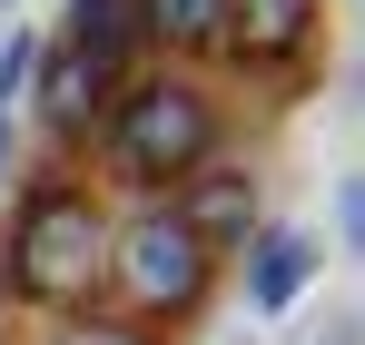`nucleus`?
Wrapping results in <instances>:
<instances>
[{
  "label": "nucleus",
  "mask_w": 365,
  "mask_h": 345,
  "mask_svg": "<svg viewBox=\"0 0 365 345\" xmlns=\"http://www.w3.org/2000/svg\"><path fill=\"white\" fill-rule=\"evenodd\" d=\"M0 277H10V296H30V306H50V316L99 306V277H109V207H99L60 158L20 187L10 237H0Z\"/></svg>",
  "instance_id": "f257e3e1"
},
{
  "label": "nucleus",
  "mask_w": 365,
  "mask_h": 345,
  "mask_svg": "<svg viewBox=\"0 0 365 345\" xmlns=\"http://www.w3.org/2000/svg\"><path fill=\"white\" fill-rule=\"evenodd\" d=\"M99 158L138 197H168L178 177H197L217 158V99H207V79H187V69L119 79V99L99 118Z\"/></svg>",
  "instance_id": "f03ea898"
},
{
  "label": "nucleus",
  "mask_w": 365,
  "mask_h": 345,
  "mask_svg": "<svg viewBox=\"0 0 365 345\" xmlns=\"http://www.w3.org/2000/svg\"><path fill=\"white\" fill-rule=\"evenodd\" d=\"M99 287L119 296L109 316H128V326H178V316L207 306L217 257L187 237V217L168 207V197H138L119 227H109V277H99Z\"/></svg>",
  "instance_id": "7ed1b4c3"
},
{
  "label": "nucleus",
  "mask_w": 365,
  "mask_h": 345,
  "mask_svg": "<svg viewBox=\"0 0 365 345\" xmlns=\"http://www.w3.org/2000/svg\"><path fill=\"white\" fill-rule=\"evenodd\" d=\"M168 207L187 217V237H197L207 257H227V247H247V237L267 227V177L247 168V158H207L197 177L168 187Z\"/></svg>",
  "instance_id": "20e7f679"
},
{
  "label": "nucleus",
  "mask_w": 365,
  "mask_h": 345,
  "mask_svg": "<svg viewBox=\"0 0 365 345\" xmlns=\"http://www.w3.org/2000/svg\"><path fill=\"white\" fill-rule=\"evenodd\" d=\"M30 109H40V128L50 138H99V118H109V99H119V69L89 50H60V40H40V69H30V89H20Z\"/></svg>",
  "instance_id": "39448f33"
},
{
  "label": "nucleus",
  "mask_w": 365,
  "mask_h": 345,
  "mask_svg": "<svg viewBox=\"0 0 365 345\" xmlns=\"http://www.w3.org/2000/svg\"><path fill=\"white\" fill-rule=\"evenodd\" d=\"M316 20H326V0H227L217 59H237V69H297L316 50Z\"/></svg>",
  "instance_id": "423d86ee"
},
{
  "label": "nucleus",
  "mask_w": 365,
  "mask_h": 345,
  "mask_svg": "<svg viewBox=\"0 0 365 345\" xmlns=\"http://www.w3.org/2000/svg\"><path fill=\"white\" fill-rule=\"evenodd\" d=\"M237 257H247V306H257V316H287V306L316 287V267H326V247L306 227H287V217H267Z\"/></svg>",
  "instance_id": "0eeeda50"
},
{
  "label": "nucleus",
  "mask_w": 365,
  "mask_h": 345,
  "mask_svg": "<svg viewBox=\"0 0 365 345\" xmlns=\"http://www.w3.org/2000/svg\"><path fill=\"white\" fill-rule=\"evenodd\" d=\"M217 30H227V0H138V50L158 40L178 59H217Z\"/></svg>",
  "instance_id": "6e6552de"
},
{
  "label": "nucleus",
  "mask_w": 365,
  "mask_h": 345,
  "mask_svg": "<svg viewBox=\"0 0 365 345\" xmlns=\"http://www.w3.org/2000/svg\"><path fill=\"white\" fill-rule=\"evenodd\" d=\"M60 50H89V59H109V69H128L138 0H60Z\"/></svg>",
  "instance_id": "1a4fd4ad"
},
{
  "label": "nucleus",
  "mask_w": 365,
  "mask_h": 345,
  "mask_svg": "<svg viewBox=\"0 0 365 345\" xmlns=\"http://www.w3.org/2000/svg\"><path fill=\"white\" fill-rule=\"evenodd\" d=\"M50 345H158L148 326H128V316H109V306H79V316H60V336Z\"/></svg>",
  "instance_id": "9d476101"
},
{
  "label": "nucleus",
  "mask_w": 365,
  "mask_h": 345,
  "mask_svg": "<svg viewBox=\"0 0 365 345\" xmlns=\"http://www.w3.org/2000/svg\"><path fill=\"white\" fill-rule=\"evenodd\" d=\"M30 69H40V40H30V30L10 20V40H0V118H10V99L30 89Z\"/></svg>",
  "instance_id": "9b49d317"
},
{
  "label": "nucleus",
  "mask_w": 365,
  "mask_h": 345,
  "mask_svg": "<svg viewBox=\"0 0 365 345\" xmlns=\"http://www.w3.org/2000/svg\"><path fill=\"white\" fill-rule=\"evenodd\" d=\"M336 237H346V257H365V168L336 177Z\"/></svg>",
  "instance_id": "f8f14e48"
},
{
  "label": "nucleus",
  "mask_w": 365,
  "mask_h": 345,
  "mask_svg": "<svg viewBox=\"0 0 365 345\" xmlns=\"http://www.w3.org/2000/svg\"><path fill=\"white\" fill-rule=\"evenodd\" d=\"M0 168H10V118H0Z\"/></svg>",
  "instance_id": "ddd939ff"
},
{
  "label": "nucleus",
  "mask_w": 365,
  "mask_h": 345,
  "mask_svg": "<svg viewBox=\"0 0 365 345\" xmlns=\"http://www.w3.org/2000/svg\"><path fill=\"white\" fill-rule=\"evenodd\" d=\"M0 20H20V0H0Z\"/></svg>",
  "instance_id": "4468645a"
},
{
  "label": "nucleus",
  "mask_w": 365,
  "mask_h": 345,
  "mask_svg": "<svg viewBox=\"0 0 365 345\" xmlns=\"http://www.w3.org/2000/svg\"><path fill=\"white\" fill-rule=\"evenodd\" d=\"M0 345H10V326H0Z\"/></svg>",
  "instance_id": "2eb2a0df"
}]
</instances>
